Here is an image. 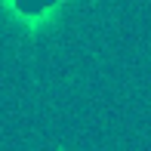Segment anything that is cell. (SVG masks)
<instances>
[{
    "label": "cell",
    "mask_w": 151,
    "mask_h": 151,
    "mask_svg": "<svg viewBox=\"0 0 151 151\" xmlns=\"http://www.w3.org/2000/svg\"><path fill=\"white\" fill-rule=\"evenodd\" d=\"M3 6L16 16V22H25L28 28H40L62 6V0H6Z\"/></svg>",
    "instance_id": "6da1fadb"
}]
</instances>
